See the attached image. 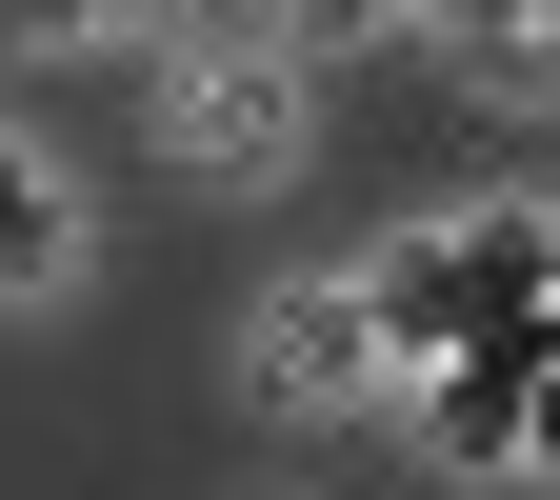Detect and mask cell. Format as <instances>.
I'll use <instances>...</instances> for the list:
<instances>
[{
  "label": "cell",
  "instance_id": "1",
  "mask_svg": "<svg viewBox=\"0 0 560 500\" xmlns=\"http://www.w3.org/2000/svg\"><path fill=\"white\" fill-rule=\"evenodd\" d=\"M260 400H301V420L400 400V340H381V301H361V280H301V301H260Z\"/></svg>",
  "mask_w": 560,
  "mask_h": 500
},
{
  "label": "cell",
  "instance_id": "2",
  "mask_svg": "<svg viewBox=\"0 0 560 500\" xmlns=\"http://www.w3.org/2000/svg\"><path fill=\"white\" fill-rule=\"evenodd\" d=\"M400 400H420L441 461H521V441H540V340H460V361H420Z\"/></svg>",
  "mask_w": 560,
  "mask_h": 500
},
{
  "label": "cell",
  "instance_id": "3",
  "mask_svg": "<svg viewBox=\"0 0 560 500\" xmlns=\"http://www.w3.org/2000/svg\"><path fill=\"white\" fill-rule=\"evenodd\" d=\"M161 140H180V161H280V140H301V81H280V60H180Z\"/></svg>",
  "mask_w": 560,
  "mask_h": 500
},
{
  "label": "cell",
  "instance_id": "4",
  "mask_svg": "<svg viewBox=\"0 0 560 500\" xmlns=\"http://www.w3.org/2000/svg\"><path fill=\"white\" fill-rule=\"evenodd\" d=\"M361 301H381L400 381H420V361H460V340H480V260H460V241H400V260H361Z\"/></svg>",
  "mask_w": 560,
  "mask_h": 500
},
{
  "label": "cell",
  "instance_id": "5",
  "mask_svg": "<svg viewBox=\"0 0 560 500\" xmlns=\"http://www.w3.org/2000/svg\"><path fill=\"white\" fill-rule=\"evenodd\" d=\"M60 280H81V200L40 140H0V301H60Z\"/></svg>",
  "mask_w": 560,
  "mask_h": 500
},
{
  "label": "cell",
  "instance_id": "6",
  "mask_svg": "<svg viewBox=\"0 0 560 500\" xmlns=\"http://www.w3.org/2000/svg\"><path fill=\"white\" fill-rule=\"evenodd\" d=\"M420 21H460L480 60H521V81H560V0H420Z\"/></svg>",
  "mask_w": 560,
  "mask_h": 500
},
{
  "label": "cell",
  "instance_id": "7",
  "mask_svg": "<svg viewBox=\"0 0 560 500\" xmlns=\"http://www.w3.org/2000/svg\"><path fill=\"white\" fill-rule=\"evenodd\" d=\"M101 21H180V0H0V40H101Z\"/></svg>",
  "mask_w": 560,
  "mask_h": 500
},
{
  "label": "cell",
  "instance_id": "8",
  "mask_svg": "<svg viewBox=\"0 0 560 500\" xmlns=\"http://www.w3.org/2000/svg\"><path fill=\"white\" fill-rule=\"evenodd\" d=\"M301 21H320V40H340V21H381V0H301Z\"/></svg>",
  "mask_w": 560,
  "mask_h": 500
}]
</instances>
